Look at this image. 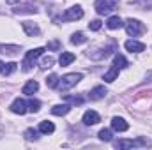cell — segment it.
Listing matches in <instances>:
<instances>
[{"mask_svg":"<svg viewBox=\"0 0 152 150\" xmlns=\"http://www.w3.org/2000/svg\"><path fill=\"white\" fill-rule=\"evenodd\" d=\"M2 69H4V62L0 60V73H2Z\"/></svg>","mask_w":152,"mask_h":150,"instance_id":"obj_33","label":"cell"},{"mask_svg":"<svg viewBox=\"0 0 152 150\" xmlns=\"http://www.w3.org/2000/svg\"><path fill=\"white\" fill-rule=\"evenodd\" d=\"M64 99L69 103H75V104H83V97H80V95H64Z\"/></svg>","mask_w":152,"mask_h":150,"instance_id":"obj_27","label":"cell"},{"mask_svg":"<svg viewBox=\"0 0 152 150\" xmlns=\"http://www.w3.org/2000/svg\"><path fill=\"white\" fill-rule=\"evenodd\" d=\"M16 67H18V64H16V62H9V64H4V69H2V74H5V76L12 74V73L16 71Z\"/></svg>","mask_w":152,"mask_h":150,"instance_id":"obj_22","label":"cell"},{"mask_svg":"<svg viewBox=\"0 0 152 150\" xmlns=\"http://www.w3.org/2000/svg\"><path fill=\"white\" fill-rule=\"evenodd\" d=\"M81 78H83V74H80V73H71V74L62 76V78L58 79V87H57V88H58L60 92H66V90H69L71 87H75Z\"/></svg>","mask_w":152,"mask_h":150,"instance_id":"obj_1","label":"cell"},{"mask_svg":"<svg viewBox=\"0 0 152 150\" xmlns=\"http://www.w3.org/2000/svg\"><path fill=\"white\" fill-rule=\"evenodd\" d=\"M80 18H83V9L80 5H73V7L66 9V12L62 14V20L64 21H76Z\"/></svg>","mask_w":152,"mask_h":150,"instance_id":"obj_5","label":"cell"},{"mask_svg":"<svg viewBox=\"0 0 152 150\" xmlns=\"http://www.w3.org/2000/svg\"><path fill=\"white\" fill-rule=\"evenodd\" d=\"M99 120H101L99 115L94 111V110H88V111L83 113V124H85V125H96Z\"/></svg>","mask_w":152,"mask_h":150,"instance_id":"obj_11","label":"cell"},{"mask_svg":"<svg viewBox=\"0 0 152 150\" xmlns=\"http://www.w3.org/2000/svg\"><path fill=\"white\" fill-rule=\"evenodd\" d=\"M126 32H127L129 36L136 37V36H140V34L143 32V25H142L138 20H133V18H129V20L126 21Z\"/></svg>","mask_w":152,"mask_h":150,"instance_id":"obj_6","label":"cell"},{"mask_svg":"<svg viewBox=\"0 0 152 150\" xmlns=\"http://www.w3.org/2000/svg\"><path fill=\"white\" fill-rule=\"evenodd\" d=\"M53 66V58L51 57H46V58H42V62H41V67H51Z\"/></svg>","mask_w":152,"mask_h":150,"instance_id":"obj_31","label":"cell"},{"mask_svg":"<svg viewBox=\"0 0 152 150\" xmlns=\"http://www.w3.org/2000/svg\"><path fill=\"white\" fill-rule=\"evenodd\" d=\"M83 42H87V37H85L83 32H76V34H73L71 44H83Z\"/></svg>","mask_w":152,"mask_h":150,"instance_id":"obj_23","label":"cell"},{"mask_svg":"<svg viewBox=\"0 0 152 150\" xmlns=\"http://www.w3.org/2000/svg\"><path fill=\"white\" fill-rule=\"evenodd\" d=\"M101 25H103V21H101V20H92V21L88 23V28H90V30H99V28H101Z\"/></svg>","mask_w":152,"mask_h":150,"instance_id":"obj_30","label":"cell"},{"mask_svg":"<svg viewBox=\"0 0 152 150\" xmlns=\"http://www.w3.org/2000/svg\"><path fill=\"white\" fill-rule=\"evenodd\" d=\"M11 111L16 113V115H25V113L28 111L27 110V103L23 99H14L12 104H11Z\"/></svg>","mask_w":152,"mask_h":150,"instance_id":"obj_8","label":"cell"},{"mask_svg":"<svg viewBox=\"0 0 152 150\" xmlns=\"http://www.w3.org/2000/svg\"><path fill=\"white\" fill-rule=\"evenodd\" d=\"M118 0H96L94 7L97 11V14H110L112 11H115Z\"/></svg>","mask_w":152,"mask_h":150,"instance_id":"obj_3","label":"cell"},{"mask_svg":"<svg viewBox=\"0 0 152 150\" xmlns=\"http://www.w3.org/2000/svg\"><path fill=\"white\" fill-rule=\"evenodd\" d=\"M37 134L39 133L36 129H27V131H25V138H27V140H37L39 138Z\"/></svg>","mask_w":152,"mask_h":150,"instance_id":"obj_29","label":"cell"},{"mask_svg":"<svg viewBox=\"0 0 152 150\" xmlns=\"http://www.w3.org/2000/svg\"><path fill=\"white\" fill-rule=\"evenodd\" d=\"M152 145V141L149 140H143V138H138V140H120V141H115V147L117 149H133V147H147Z\"/></svg>","mask_w":152,"mask_h":150,"instance_id":"obj_4","label":"cell"},{"mask_svg":"<svg viewBox=\"0 0 152 150\" xmlns=\"http://www.w3.org/2000/svg\"><path fill=\"white\" fill-rule=\"evenodd\" d=\"M39 108H41V103H39L37 99H30V101L27 103V110H28V111L37 113V111H39Z\"/></svg>","mask_w":152,"mask_h":150,"instance_id":"obj_24","label":"cell"},{"mask_svg":"<svg viewBox=\"0 0 152 150\" xmlns=\"http://www.w3.org/2000/svg\"><path fill=\"white\" fill-rule=\"evenodd\" d=\"M106 94H108V92H106V88H104V87H96V88H92V90H90L88 99H92V101H99V99H103Z\"/></svg>","mask_w":152,"mask_h":150,"instance_id":"obj_13","label":"cell"},{"mask_svg":"<svg viewBox=\"0 0 152 150\" xmlns=\"http://www.w3.org/2000/svg\"><path fill=\"white\" fill-rule=\"evenodd\" d=\"M99 140H103V141H112V131H110V129H101V131H99Z\"/></svg>","mask_w":152,"mask_h":150,"instance_id":"obj_26","label":"cell"},{"mask_svg":"<svg viewBox=\"0 0 152 150\" xmlns=\"http://www.w3.org/2000/svg\"><path fill=\"white\" fill-rule=\"evenodd\" d=\"M118 71H120V69H118V67L113 64V66L110 67V71H108V73H104L103 79H104L106 83H112V81H115V79H117V76H118Z\"/></svg>","mask_w":152,"mask_h":150,"instance_id":"obj_16","label":"cell"},{"mask_svg":"<svg viewBox=\"0 0 152 150\" xmlns=\"http://www.w3.org/2000/svg\"><path fill=\"white\" fill-rule=\"evenodd\" d=\"M75 58H76V57L73 55V53H69V51H64V53L58 57V64H60L62 67H66V66H69L71 62H75Z\"/></svg>","mask_w":152,"mask_h":150,"instance_id":"obj_17","label":"cell"},{"mask_svg":"<svg viewBox=\"0 0 152 150\" xmlns=\"http://www.w3.org/2000/svg\"><path fill=\"white\" fill-rule=\"evenodd\" d=\"M20 51V46L16 44H0V53H5V55H16Z\"/></svg>","mask_w":152,"mask_h":150,"instance_id":"obj_19","label":"cell"},{"mask_svg":"<svg viewBox=\"0 0 152 150\" xmlns=\"http://www.w3.org/2000/svg\"><path fill=\"white\" fill-rule=\"evenodd\" d=\"M115 50H117V44H115V42H112L110 46H106L104 50H101V53H92L90 57H92V58H96V60H101V58H106V57H110Z\"/></svg>","mask_w":152,"mask_h":150,"instance_id":"obj_12","label":"cell"},{"mask_svg":"<svg viewBox=\"0 0 152 150\" xmlns=\"http://www.w3.org/2000/svg\"><path fill=\"white\" fill-rule=\"evenodd\" d=\"M37 90H39V83L36 79L27 81V85L23 87V94H25V95H32V94H36Z\"/></svg>","mask_w":152,"mask_h":150,"instance_id":"obj_14","label":"cell"},{"mask_svg":"<svg viewBox=\"0 0 152 150\" xmlns=\"http://www.w3.org/2000/svg\"><path fill=\"white\" fill-rule=\"evenodd\" d=\"M53 131H55L53 122H50V120H42V122H39V133H42V134H51Z\"/></svg>","mask_w":152,"mask_h":150,"instance_id":"obj_15","label":"cell"},{"mask_svg":"<svg viewBox=\"0 0 152 150\" xmlns=\"http://www.w3.org/2000/svg\"><path fill=\"white\" fill-rule=\"evenodd\" d=\"M60 48V42L58 41H51V42H48V50H58Z\"/></svg>","mask_w":152,"mask_h":150,"instance_id":"obj_32","label":"cell"},{"mask_svg":"<svg viewBox=\"0 0 152 150\" xmlns=\"http://www.w3.org/2000/svg\"><path fill=\"white\" fill-rule=\"evenodd\" d=\"M69 111H71V106H69V104H57V106H53V108H51V113H53V115H57V117L67 115Z\"/></svg>","mask_w":152,"mask_h":150,"instance_id":"obj_18","label":"cell"},{"mask_svg":"<svg viewBox=\"0 0 152 150\" xmlns=\"http://www.w3.org/2000/svg\"><path fill=\"white\" fill-rule=\"evenodd\" d=\"M14 11H16V12H36L37 9H36L34 5H23V7H20V5H18Z\"/></svg>","mask_w":152,"mask_h":150,"instance_id":"obj_28","label":"cell"},{"mask_svg":"<svg viewBox=\"0 0 152 150\" xmlns=\"http://www.w3.org/2000/svg\"><path fill=\"white\" fill-rule=\"evenodd\" d=\"M126 50L131 51V53H142L145 50V44L143 42H138L134 39H129V41H126Z\"/></svg>","mask_w":152,"mask_h":150,"instance_id":"obj_10","label":"cell"},{"mask_svg":"<svg viewBox=\"0 0 152 150\" xmlns=\"http://www.w3.org/2000/svg\"><path fill=\"white\" fill-rule=\"evenodd\" d=\"M21 27H23L25 34H27V36H30V37H36V36L41 34V28L37 27V23H34V21H23V23H21Z\"/></svg>","mask_w":152,"mask_h":150,"instance_id":"obj_7","label":"cell"},{"mask_svg":"<svg viewBox=\"0 0 152 150\" xmlns=\"http://www.w3.org/2000/svg\"><path fill=\"white\" fill-rule=\"evenodd\" d=\"M124 23H122V20L118 18V16H110L108 18V21H106V27L108 28H112V30H117V28H120Z\"/></svg>","mask_w":152,"mask_h":150,"instance_id":"obj_20","label":"cell"},{"mask_svg":"<svg viewBox=\"0 0 152 150\" xmlns=\"http://www.w3.org/2000/svg\"><path fill=\"white\" fill-rule=\"evenodd\" d=\"M112 129L117 131V133H124V131L129 129V124L124 118H120V117H113L112 118Z\"/></svg>","mask_w":152,"mask_h":150,"instance_id":"obj_9","label":"cell"},{"mask_svg":"<svg viewBox=\"0 0 152 150\" xmlns=\"http://www.w3.org/2000/svg\"><path fill=\"white\" fill-rule=\"evenodd\" d=\"M44 53V48H34V50H30V51H27V55H25V58H23V71H30L32 67H34V64H36V60H37L39 57Z\"/></svg>","mask_w":152,"mask_h":150,"instance_id":"obj_2","label":"cell"},{"mask_svg":"<svg viewBox=\"0 0 152 150\" xmlns=\"http://www.w3.org/2000/svg\"><path fill=\"white\" fill-rule=\"evenodd\" d=\"M46 85H48L50 88H57V87H58V76L50 74L48 78H46Z\"/></svg>","mask_w":152,"mask_h":150,"instance_id":"obj_25","label":"cell"},{"mask_svg":"<svg viewBox=\"0 0 152 150\" xmlns=\"http://www.w3.org/2000/svg\"><path fill=\"white\" fill-rule=\"evenodd\" d=\"M113 64L117 66V67H118V69H126V67L129 66V62L126 60V57H124V55H120V53H117V55H115Z\"/></svg>","mask_w":152,"mask_h":150,"instance_id":"obj_21","label":"cell"}]
</instances>
